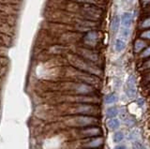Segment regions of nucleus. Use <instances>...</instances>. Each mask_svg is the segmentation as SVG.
<instances>
[{"label":"nucleus","instance_id":"24","mask_svg":"<svg viewBox=\"0 0 150 149\" xmlns=\"http://www.w3.org/2000/svg\"><path fill=\"white\" fill-rule=\"evenodd\" d=\"M142 26L144 27V28H148V27H150V18H148V19L144 20L143 22Z\"/></svg>","mask_w":150,"mask_h":149},{"label":"nucleus","instance_id":"14","mask_svg":"<svg viewBox=\"0 0 150 149\" xmlns=\"http://www.w3.org/2000/svg\"><path fill=\"white\" fill-rule=\"evenodd\" d=\"M108 128L112 130H115L120 127V122L116 118H110V120L107 122Z\"/></svg>","mask_w":150,"mask_h":149},{"label":"nucleus","instance_id":"19","mask_svg":"<svg viewBox=\"0 0 150 149\" xmlns=\"http://www.w3.org/2000/svg\"><path fill=\"white\" fill-rule=\"evenodd\" d=\"M125 124L126 126H128V127H131V126H134L136 124V121L133 117H131V116H127L125 117Z\"/></svg>","mask_w":150,"mask_h":149},{"label":"nucleus","instance_id":"22","mask_svg":"<svg viewBox=\"0 0 150 149\" xmlns=\"http://www.w3.org/2000/svg\"><path fill=\"white\" fill-rule=\"evenodd\" d=\"M150 56V46L147 47L144 51V53L142 54V57L143 58H146V57H149Z\"/></svg>","mask_w":150,"mask_h":149},{"label":"nucleus","instance_id":"27","mask_svg":"<svg viewBox=\"0 0 150 149\" xmlns=\"http://www.w3.org/2000/svg\"><path fill=\"white\" fill-rule=\"evenodd\" d=\"M114 149H127V148H126L125 145H118V146H116V147L114 148Z\"/></svg>","mask_w":150,"mask_h":149},{"label":"nucleus","instance_id":"17","mask_svg":"<svg viewBox=\"0 0 150 149\" xmlns=\"http://www.w3.org/2000/svg\"><path fill=\"white\" fill-rule=\"evenodd\" d=\"M105 103L106 104H112V103H115L117 100V97L115 94L114 93H111V94H108L106 97H105Z\"/></svg>","mask_w":150,"mask_h":149},{"label":"nucleus","instance_id":"28","mask_svg":"<svg viewBox=\"0 0 150 149\" xmlns=\"http://www.w3.org/2000/svg\"><path fill=\"white\" fill-rule=\"evenodd\" d=\"M147 81H149V82H150V73H149V75L147 76Z\"/></svg>","mask_w":150,"mask_h":149},{"label":"nucleus","instance_id":"7","mask_svg":"<svg viewBox=\"0 0 150 149\" xmlns=\"http://www.w3.org/2000/svg\"><path fill=\"white\" fill-rule=\"evenodd\" d=\"M76 113L83 114V115H93L98 113V108L96 106L91 105V104L83 103L77 107Z\"/></svg>","mask_w":150,"mask_h":149},{"label":"nucleus","instance_id":"2","mask_svg":"<svg viewBox=\"0 0 150 149\" xmlns=\"http://www.w3.org/2000/svg\"><path fill=\"white\" fill-rule=\"evenodd\" d=\"M132 21H133V15L131 12H125L122 14L120 18V25H121L120 34L122 39L127 40L129 38V36L130 34V27L131 25H132Z\"/></svg>","mask_w":150,"mask_h":149},{"label":"nucleus","instance_id":"11","mask_svg":"<svg viewBox=\"0 0 150 149\" xmlns=\"http://www.w3.org/2000/svg\"><path fill=\"white\" fill-rule=\"evenodd\" d=\"M83 135H84V136L86 137H97L98 136V135H100L101 133V129L100 128L98 127H90V128H87L86 129H83L82 131Z\"/></svg>","mask_w":150,"mask_h":149},{"label":"nucleus","instance_id":"25","mask_svg":"<svg viewBox=\"0 0 150 149\" xmlns=\"http://www.w3.org/2000/svg\"><path fill=\"white\" fill-rule=\"evenodd\" d=\"M144 68H150V59L148 60L147 62H145V64H144Z\"/></svg>","mask_w":150,"mask_h":149},{"label":"nucleus","instance_id":"8","mask_svg":"<svg viewBox=\"0 0 150 149\" xmlns=\"http://www.w3.org/2000/svg\"><path fill=\"white\" fill-rule=\"evenodd\" d=\"M79 53L83 56V58L87 60V61H90L92 63H96L98 61V54L96 53H94L91 50L86 49V48H81V49H79Z\"/></svg>","mask_w":150,"mask_h":149},{"label":"nucleus","instance_id":"4","mask_svg":"<svg viewBox=\"0 0 150 149\" xmlns=\"http://www.w3.org/2000/svg\"><path fill=\"white\" fill-rule=\"evenodd\" d=\"M83 6L81 8V12L83 17L89 20L100 19L101 16V11H100V8L94 7L90 4H83Z\"/></svg>","mask_w":150,"mask_h":149},{"label":"nucleus","instance_id":"6","mask_svg":"<svg viewBox=\"0 0 150 149\" xmlns=\"http://www.w3.org/2000/svg\"><path fill=\"white\" fill-rule=\"evenodd\" d=\"M72 90L78 95H88L94 92V88L92 85L86 83H74L72 86Z\"/></svg>","mask_w":150,"mask_h":149},{"label":"nucleus","instance_id":"3","mask_svg":"<svg viewBox=\"0 0 150 149\" xmlns=\"http://www.w3.org/2000/svg\"><path fill=\"white\" fill-rule=\"evenodd\" d=\"M98 120L92 115H78L73 117L71 121H69L70 126H76V127H89V126L98 124Z\"/></svg>","mask_w":150,"mask_h":149},{"label":"nucleus","instance_id":"5","mask_svg":"<svg viewBox=\"0 0 150 149\" xmlns=\"http://www.w3.org/2000/svg\"><path fill=\"white\" fill-rule=\"evenodd\" d=\"M125 93L130 99L135 97L137 94V85H136V78L134 75H129L127 79L125 85Z\"/></svg>","mask_w":150,"mask_h":149},{"label":"nucleus","instance_id":"12","mask_svg":"<svg viewBox=\"0 0 150 149\" xmlns=\"http://www.w3.org/2000/svg\"><path fill=\"white\" fill-rule=\"evenodd\" d=\"M126 40L124 39H122V38H119V39H117L115 40V49L117 53H121V52H123V51L125 50L126 48Z\"/></svg>","mask_w":150,"mask_h":149},{"label":"nucleus","instance_id":"18","mask_svg":"<svg viewBox=\"0 0 150 149\" xmlns=\"http://www.w3.org/2000/svg\"><path fill=\"white\" fill-rule=\"evenodd\" d=\"M124 140V133L122 131H117L114 134V142L115 143H120Z\"/></svg>","mask_w":150,"mask_h":149},{"label":"nucleus","instance_id":"20","mask_svg":"<svg viewBox=\"0 0 150 149\" xmlns=\"http://www.w3.org/2000/svg\"><path fill=\"white\" fill-rule=\"evenodd\" d=\"M70 1L81 4H90V5H93V4L96 3V0H70Z\"/></svg>","mask_w":150,"mask_h":149},{"label":"nucleus","instance_id":"15","mask_svg":"<svg viewBox=\"0 0 150 149\" xmlns=\"http://www.w3.org/2000/svg\"><path fill=\"white\" fill-rule=\"evenodd\" d=\"M145 46H146V43H145L144 40H136V42L134 44V52L135 53H140L141 51L145 48Z\"/></svg>","mask_w":150,"mask_h":149},{"label":"nucleus","instance_id":"21","mask_svg":"<svg viewBox=\"0 0 150 149\" xmlns=\"http://www.w3.org/2000/svg\"><path fill=\"white\" fill-rule=\"evenodd\" d=\"M133 149H145L144 145L140 142H135L133 143Z\"/></svg>","mask_w":150,"mask_h":149},{"label":"nucleus","instance_id":"26","mask_svg":"<svg viewBox=\"0 0 150 149\" xmlns=\"http://www.w3.org/2000/svg\"><path fill=\"white\" fill-rule=\"evenodd\" d=\"M137 103H138L139 105H144V100H142V99H139V100H137Z\"/></svg>","mask_w":150,"mask_h":149},{"label":"nucleus","instance_id":"1","mask_svg":"<svg viewBox=\"0 0 150 149\" xmlns=\"http://www.w3.org/2000/svg\"><path fill=\"white\" fill-rule=\"evenodd\" d=\"M69 59L72 66L76 68L78 71L91 74V75H100V69L95 66L92 62L87 61V60L82 57H79L77 55H69Z\"/></svg>","mask_w":150,"mask_h":149},{"label":"nucleus","instance_id":"13","mask_svg":"<svg viewBox=\"0 0 150 149\" xmlns=\"http://www.w3.org/2000/svg\"><path fill=\"white\" fill-rule=\"evenodd\" d=\"M120 28V17L119 16H115L112 20V24H111V31L114 34L117 33V31Z\"/></svg>","mask_w":150,"mask_h":149},{"label":"nucleus","instance_id":"16","mask_svg":"<svg viewBox=\"0 0 150 149\" xmlns=\"http://www.w3.org/2000/svg\"><path fill=\"white\" fill-rule=\"evenodd\" d=\"M118 114V110L116 107H110L106 111V116L108 118H115Z\"/></svg>","mask_w":150,"mask_h":149},{"label":"nucleus","instance_id":"23","mask_svg":"<svg viewBox=\"0 0 150 149\" xmlns=\"http://www.w3.org/2000/svg\"><path fill=\"white\" fill-rule=\"evenodd\" d=\"M141 38L143 39H146V40H150V30L144 31L141 34Z\"/></svg>","mask_w":150,"mask_h":149},{"label":"nucleus","instance_id":"9","mask_svg":"<svg viewBox=\"0 0 150 149\" xmlns=\"http://www.w3.org/2000/svg\"><path fill=\"white\" fill-rule=\"evenodd\" d=\"M98 38H100V35H98L97 31L90 30L83 37V41H84V43L89 46H94L98 42Z\"/></svg>","mask_w":150,"mask_h":149},{"label":"nucleus","instance_id":"29","mask_svg":"<svg viewBox=\"0 0 150 149\" xmlns=\"http://www.w3.org/2000/svg\"><path fill=\"white\" fill-rule=\"evenodd\" d=\"M144 1H145V2H146V3H147V2H149V1H150V0H144Z\"/></svg>","mask_w":150,"mask_h":149},{"label":"nucleus","instance_id":"10","mask_svg":"<svg viewBox=\"0 0 150 149\" xmlns=\"http://www.w3.org/2000/svg\"><path fill=\"white\" fill-rule=\"evenodd\" d=\"M88 141L83 144V146L88 149H95L100 148L103 144V138L102 137H91L90 139H87Z\"/></svg>","mask_w":150,"mask_h":149}]
</instances>
